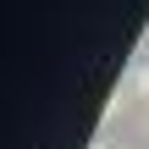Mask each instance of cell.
Instances as JSON below:
<instances>
[{
	"label": "cell",
	"mask_w": 149,
	"mask_h": 149,
	"mask_svg": "<svg viewBox=\"0 0 149 149\" xmlns=\"http://www.w3.org/2000/svg\"><path fill=\"white\" fill-rule=\"evenodd\" d=\"M127 83H133V100H144V105H149V61L138 66V72H127Z\"/></svg>",
	"instance_id": "obj_1"
},
{
	"label": "cell",
	"mask_w": 149,
	"mask_h": 149,
	"mask_svg": "<svg viewBox=\"0 0 149 149\" xmlns=\"http://www.w3.org/2000/svg\"><path fill=\"white\" fill-rule=\"evenodd\" d=\"M88 149H138V144H127V138H116V133H100Z\"/></svg>",
	"instance_id": "obj_2"
}]
</instances>
